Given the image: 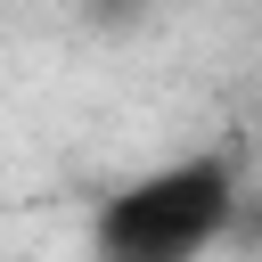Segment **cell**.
Wrapping results in <instances>:
<instances>
[{
    "label": "cell",
    "instance_id": "obj_1",
    "mask_svg": "<svg viewBox=\"0 0 262 262\" xmlns=\"http://www.w3.org/2000/svg\"><path fill=\"white\" fill-rule=\"evenodd\" d=\"M237 205H246L237 156H221V147L172 156V164H156V172L98 196L90 262H205L237 229Z\"/></svg>",
    "mask_w": 262,
    "mask_h": 262
}]
</instances>
